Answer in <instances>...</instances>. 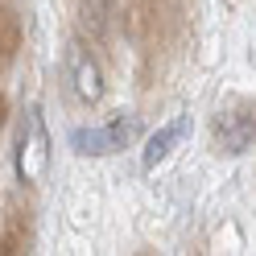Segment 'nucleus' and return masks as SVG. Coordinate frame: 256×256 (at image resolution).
<instances>
[{
    "label": "nucleus",
    "mask_w": 256,
    "mask_h": 256,
    "mask_svg": "<svg viewBox=\"0 0 256 256\" xmlns=\"http://www.w3.org/2000/svg\"><path fill=\"white\" fill-rule=\"evenodd\" d=\"M136 136H140V116L136 112H124V116H112L108 124L74 128L70 132V149L78 157H108V153H120L124 145H132Z\"/></svg>",
    "instance_id": "obj_1"
},
{
    "label": "nucleus",
    "mask_w": 256,
    "mask_h": 256,
    "mask_svg": "<svg viewBox=\"0 0 256 256\" xmlns=\"http://www.w3.org/2000/svg\"><path fill=\"white\" fill-rule=\"evenodd\" d=\"M50 132H46V116L38 108L25 112L21 120V132H17V178L25 186H38L50 170Z\"/></svg>",
    "instance_id": "obj_2"
},
{
    "label": "nucleus",
    "mask_w": 256,
    "mask_h": 256,
    "mask_svg": "<svg viewBox=\"0 0 256 256\" xmlns=\"http://www.w3.org/2000/svg\"><path fill=\"white\" fill-rule=\"evenodd\" d=\"M215 145L219 153H244L252 140H256V104L248 100H236V104H223L215 112Z\"/></svg>",
    "instance_id": "obj_3"
},
{
    "label": "nucleus",
    "mask_w": 256,
    "mask_h": 256,
    "mask_svg": "<svg viewBox=\"0 0 256 256\" xmlns=\"http://www.w3.org/2000/svg\"><path fill=\"white\" fill-rule=\"evenodd\" d=\"M66 62H70V83H74V95H78L83 104H95V100L104 95V74H100V66H95V58L83 50V46H70Z\"/></svg>",
    "instance_id": "obj_4"
},
{
    "label": "nucleus",
    "mask_w": 256,
    "mask_h": 256,
    "mask_svg": "<svg viewBox=\"0 0 256 256\" xmlns=\"http://www.w3.org/2000/svg\"><path fill=\"white\" fill-rule=\"evenodd\" d=\"M186 128H190V116H178V120H170V124H162L157 132L145 140V153H140V166L145 170H157L166 162V157L174 153V145L186 136Z\"/></svg>",
    "instance_id": "obj_5"
},
{
    "label": "nucleus",
    "mask_w": 256,
    "mask_h": 256,
    "mask_svg": "<svg viewBox=\"0 0 256 256\" xmlns=\"http://www.w3.org/2000/svg\"><path fill=\"white\" fill-rule=\"evenodd\" d=\"M25 252H29V211L12 206L4 219V232H0V256H25Z\"/></svg>",
    "instance_id": "obj_6"
},
{
    "label": "nucleus",
    "mask_w": 256,
    "mask_h": 256,
    "mask_svg": "<svg viewBox=\"0 0 256 256\" xmlns=\"http://www.w3.org/2000/svg\"><path fill=\"white\" fill-rule=\"evenodd\" d=\"M74 12H78L83 34L104 38L108 25H112V12H116V4H112V0H74Z\"/></svg>",
    "instance_id": "obj_7"
},
{
    "label": "nucleus",
    "mask_w": 256,
    "mask_h": 256,
    "mask_svg": "<svg viewBox=\"0 0 256 256\" xmlns=\"http://www.w3.org/2000/svg\"><path fill=\"white\" fill-rule=\"evenodd\" d=\"M21 42H25L21 17L12 8H0V66H8V62L21 54Z\"/></svg>",
    "instance_id": "obj_8"
},
{
    "label": "nucleus",
    "mask_w": 256,
    "mask_h": 256,
    "mask_svg": "<svg viewBox=\"0 0 256 256\" xmlns=\"http://www.w3.org/2000/svg\"><path fill=\"white\" fill-rule=\"evenodd\" d=\"M4 120H8V95L0 91V128H4Z\"/></svg>",
    "instance_id": "obj_9"
},
{
    "label": "nucleus",
    "mask_w": 256,
    "mask_h": 256,
    "mask_svg": "<svg viewBox=\"0 0 256 256\" xmlns=\"http://www.w3.org/2000/svg\"><path fill=\"white\" fill-rule=\"evenodd\" d=\"M140 256H149V252H140Z\"/></svg>",
    "instance_id": "obj_10"
}]
</instances>
